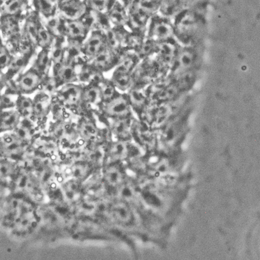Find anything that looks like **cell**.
<instances>
[{
  "label": "cell",
  "instance_id": "obj_1",
  "mask_svg": "<svg viewBox=\"0 0 260 260\" xmlns=\"http://www.w3.org/2000/svg\"><path fill=\"white\" fill-rule=\"evenodd\" d=\"M190 173L138 180L135 207L157 223L172 230L191 187ZM133 205V204H132Z\"/></svg>",
  "mask_w": 260,
  "mask_h": 260
},
{
  "label": "cell",
  "instance_id": "obj_2",
  "mask_svg": "<svg viewBox=\"0 0 260 260\" xmlns=\"http://www.w3.org/2000/svg\"><path fill=\"white\" fill-rule=\"evenodd\" d=\"M210 5V0L201 2L179 12L172 18L175 40L180 45L204 43Z\"/></svg>",
  "mask_w": 260,
  "mask_h": 260
},
{
  "label": "cell",
  "instance_id": "obj_3",
  "mask_svg": "<svg viewBox=\"0 0 260 260\" xmlns=\"http://www.w3.org/2000/svg\"><path fill=\"white\" fill-rule=\"evenodd\" d=\"M192 102L189 103L177 115L168 121L158 132V148L175 150L181 148L189 133V120L192 112Z\"/></svg>",
  "mask_w": 260,
  "mask_h": 260
},
{
  "label": "cell",
  "instance_id": "obj_4",
  "mask_svg": "<svg viewBox=\"0 0 260 260\" xmlns=\"http://www.w3.org/2000/svg\"><path fill=\"white\" fill-rule=\"evenodd\" d=\"M204 52V43L189 46L179 44L175 59L168 75H177L191 70H201Z\"/></svg>",
  "mask_w": 260,
  "mask_h": 260
},
{
  "label": "cell",
  "instance_id": "obj_5",
  "mask_svg": "<svg viewBox=\"0 0 260 260\" xmlns=\"http://www.w3.org/2000/svg\"><path fill=\"white\" fill-rule=\"evenodd\" d=\"M145 37L158 44L175 40L172 18L159 13L153 15L147 25Z\"/></svg>",
  "mask_w": 260,
  "mask_h": 260
},
{
  "label": "cell",
  "instance_id": "obj_6",
  "mask_svg": "<svg viewBox=\"0 0 260 260\" xmlns=\"http://www.w3.org/2000/svg\"><path fill=\"white\" fill-rule=\"evenodd\" d=\"M132 138L144 153L158 148V132L145 121L135 119Z\"/></svg>",
  "mask_w": 260,
  "mask_h": 260
},
{
  "label": "cell",
  "instance_id": "obj_7",
  "mask_svg": "<svg viewBox=\"0 0 260 260\" xmlns=\"http://www.w3.org/2000/svg\"><path fill=\"white\" fill-rule=\"evenodd\" d=\"M101 177L107 186L109 198L113 191L126 181L129 177L126 166L123 162H107L100 169Z\"/></svg>",
  "mask_w": 260,
  "mask_h": 260
},
{
  "label": "cell",
  "instance_id": "obj_8",
  "mask_svg": "<svg viewBox=\"0 0 260 260\" xmlns=\"http://www.w3.org/2000/svg\"><path fill=\"white\" fill-rule=\"evenodd\" d=\"M101 107L104 116L109 119L133 116L126 94L118 93L111 100L103 103Z\"/></svg>",
  "mask_w": 260,
  "mask_h": 260
},
{
  "label": "cell",
  "instance_id": "obj_9",
  "mask_svg": "<svg viewBox=\"0 0 260 260\" xmlns=\"http://www.w3.org/2000/svg\"><path fill=\"white\" fill-rule=\"evenodd\" d=\"M126 96L132 111L137 114L138 119H141L149 105L151 104L145 87L134 85L128 90Z\"/></svg>",
  "mask_w": 260,
  "mask_h": 260
},
{
  "label": "cell",
  "instance_id": "obj_10",
  "mask_svg": "<svg viewBox=\"0 0 260 260\" xmlns=\"http://www.w3.org/2000/svg\"><path fill=\"white\" fill-rule=\"evenodd\" d=\"M122 54L123 53L116 52L109 48L106 47L97 55L92 58L90 65L93 67L94 69L99 70L102 73L109 71L117 65Z\"/></svg>",
  "mask_w": 260,
  "mask_h": 260
},
{
  "label": "cell",
  "instance_id": "obj_11",
  "mask_svg": "<svg viewBox=\"0 0 260 260\" xmlns=\"http://www.w3.org/2000/svg\"><path fill=\"white\" fill-rule=\"evenodd\" d=\"M58 13L66 20H78L87 12L82 0H56Z\"/></svg>",
  "mask_w": 260,
  "mask_h": 260
},
{
  "label": "cell",
  "instance_id": "obj_12",
  "mask_svg": "<svg viewBox=\"0 0 260 260\" xmlns=\"http://www.w3.org/2000/svg\"><path fill=\"white\" fill-rule=\"evenodd\" d=\"M200 70H191L179 74L168 76L174 82L182 94L190 93L199 78Z\"/></svg>",
  "mask_w": 260,
  "mask_h": 260
},
{
  "label": "cell",
  "instance_id": "obj_13",
  "mask_svg": "<svg viewBox=\"0 0 260 260\" xmlns=\"http://www.w3.org/2000/svg\"><path fill=\"white\" fill-rule=\"evenodd\" d=\"M112 121L110 124L111 134L116 138V140L129 141L133 140V125L135 119L132 117L119 118V119H111Z\"/></svg>",
  "mask_w": 260,
  "mask_h": 260
},
{
  "label": "cell",
  "instance_id": "obj_14",
  "mask_svg": "<svg viewBox=\"0 0 260 260\" xmlns=\"http://www.w3.org/2000/svg\"><path fill=\"white\" fill-rule=\"evenodd\" d=\"M179 44L176 40L159 44L158 51L155 54L157 60L169 71L175 59Z\"/></svg>",
  "mask_w": 260,
  "mask_h": 260
},
{
  "label": "cell",
  "instance_id": "obj_15",
  "mask_svg": "<svg viewBox=\"0 0 260 260\" xmlns=\"http://www.w3.org/2000/svg\"><path fill=\"white\" fill-rule=\"evenodd\" d=\"M206 0H164L160 5L159 13L173 18L179 12Z\"/></svg>",
  "mask_w": 260,
  "mask_h": 260
},
{
  "label": "cell",
  "instance_id": "obj_16",
  "mask_svg": "<svg viewBox=\"0 0 260 260\" xmlns=\"http://www.w3.org/2000/svg\"><path fill=\"white\" fill-rule=\"evenodd\" d=\"M107 47L105 32L95 30L84 46V52L88 57L93 58Z\"/></svg>",
  "mask_w": 260,
  "mask_h": 260
},
{
  "label": "cell",
  "instance_id": "obj_17",
  "mask_svg": "<svg viewBox=\"0 0 260 260\" xmlns=\"http://www.w3.org/2000/svg\"><path fill=\"white\" fill-rule=\"evenodd\" d=\"M108 18L114 27H128L127 8L120 0H116L112 8L107 12Z\"/></svg>",
  "mask_w": 260,
  "mask_h": 260
},
{
  "label": "cell",
  "instance_id": "obj_18",
  "mask_svg": "<svg viewBox=\"0 0 260 260\" xmlns=\"http://www.w3.org/2000/svg\"><path fill=\"white\" fill-rule=\"evenodd\" d=\"M99 200L85 196L74 205L75 212L84 218H98Z\"/></svg>",
  "mask_w": 260,
  "mask_h": 260
},
{
  "label": "cell",
  "instance_id": "obj_19",
  "mask_svg": "<svg viewBox=\"0 0 260 260\" xmlns=\"http://www.w3.org/2000/svg\"><path fill=\"white\" fill-rule=\"evenodd\" d=\"M81 139L92 145L104 143L102 133L91 121L85 120L81 122L78 129Z\"/></svg>",
  "mask_w": 260,
  "mask_h": 260
},
{
  "label": "cell",
  "instance_id": "obj_20",
  "mask_svg": "<svg viewBox=\"0 0 260 260\" xmlns=\"http://www.w3.org/2000/svg\"><path fill=\"white\" fill-rule=\"evenodd\" d=\"M83 91L79 86L70 84L59 91V98L66 105H77L82 101Z\"/></svg>",
  "mask_w": 260,
  "mask_h": 260
},
{
  "label": "cell",
  "instance_id": "obj_21",
  "mask_svg": "<svg viewBox=\"0 0 260 260\" xmlns=\"http://www.w3.org/2000/svg\"><path fill=\"white\" fill-rule=\"evenodd\" d=\"M36 13L47 19L57 14V3L55 0H32Z\"/></svg>",
  "mask_w": 260,
  "mask_h": 260
},
{
  "label": "cell",
  "instance_id": "obj_22",
  "mask_svg": "<svg viewBox=\"0 0 260 260\" xmlns=\"http://www.w3.org/2000/svg\"><path fill=\"white\" fill-rule=\"evenodd\" d=\"M88 29L82 23L80 19L78 20H66L65 19L64 31L71 39L75 41L83 39L88 32Z\"/></svg>",
  "mask_w": 260,
  "mask_h": 260
},
{
  "label": "cell",
  "instance_id": "obj_23",
  "mask_svg": "<svg viewBox=\"0 0 260 260\" xmlns=\"http://www.w3.org/2000/svg\"><path fill=\"white\" fill-rule=\"evenodd\" d=\"M41 80L36 72L30 71L24 74L18 82V88L23 93H30L38 88Z\"/></svg>",
  "mask_w": 260,
  "mask_h": 260
},
{
  "label": "cell",
  "instance_id": "obj_24",
  "mask_svg": "<svg viewBox=\"0 0 260 260\" xmlns=\"http://www.w3.org/2000/svg\"><path fill=\"white\" fill-rule=\"evenodd\" d=\"M20 114L18 111H10L0 116V132L13 130L18 125L20 121Z\"/></svg>",
  "mask_w": 260,
  "mask_h": 260
},
{
  "label": "cell",
  "instance_id": "obj_25",
  "mask_svg": "<svg viewBox=\"0 0 260 260\" xmlns=\"http://www.w3.org/2000/svg\"><path fill=\"white\" fill-rule=\"evenodd\" d=\"M38 18H39V15L35 13L30 15L25 22V35H27L29 40L34 44H37L39 43L38 34H39V24H40L41 20H37Z\"/></svg>",
  "mask_w": 260,
  "mask_h": 260
},
{
  "label": "cell",
  "instance_id": "obj_26",
  "mask_svg": "<svg viewBox=\"0 0 260 260\" xmlns=\"http://www.w3.org/2000/svg\"><path fill=\"white\" fill-rule=\"evenodd\" d=\"M111 81L114 84L116 90L126 92L133 86V74L114 73Z\"/></svg>",
  "mask_w": 260,
  "mask_h": 260
},
{
  "label": "cell",
  "instance_id": "obj_27",
  "mask_svg": "<svg viewBox=\"0 0 260 260\" xmlns=\"http://www.w3.org/2000/svg\"><path fill=\"white\" fill-rule=\"evenodd\" d=\"M82 100L90 105L102 106L103 100L98 85H93L83 91Z\"/></svg>",
  "mask_w": 260,
  "mask_h": 260
},
{
  "label": "cell",
  "instance_id": "obj_28",
  "mask_svg": "<svg viewBox=\"0 0 260 260\" xmlns=\"http://www.w3.org/2000/svg\"><path fill=\"white\" fill-rule=\"evenodd\" d=\"M87 10L96 13H107L116 0H83Z\"/></svg>",
  "mask_w": 260,
  "mask_h": 260
},
{
  "label": "cell",
  "instance_id": "obj_29",
  "mask_svg": "<svg viewBox=\"0 0 260 260\" xmlns=\"http://www.w3.org/2000/svg\"><path fill=\"white\" fill-rule=\"evenodd\" d=\"M159 44L150 40L145 37L144 42L140 46L139 49L136 51V54L139 56L140 60L145 59V58L150 57L156 54L158 51Z\"/></svg>",
  "mask_w": 260,
  "mask_h": 260
},
{
  "label": "cell",
  "instance_id": "obj_30",
  "mask_svg": "<svg viewBox=\"0 0 260 260\" xmlns=\"http://www.w3.org/2000/svg\"><path fill=\"white\" fill-rule=\"evenodd\" d=\"M27 2L25 0H9L3 5V13L6 15L17 16L25 10Z\"/></svg>",
  "mask_w": 260,
  "mask_h": 260
},
{
  "label": "cell",
  "instance_id": "obj_31",
  "mask_svg": "<svg viewBox=\"0 0 260 260\" xmlns=\"http://www.w3.org/2000/svg\"><path fill=\"white\" fill-rule=\"evenodd\" d=\"M101 95H102L103 103L107 102L111 100L117 95V90L111 80H103L100 83L98 84Z\"/></svg>",
  "mask_w": 260,
  "mask_h": 260
},
{
  "label": "cell",
  "instance_id": "obj_32",
  "mask_svg": "<svg viewBox=\"0 0 260 260\" xmlns=\"http://www.w3.org/2000/svg\"><path fill=\"white\" fill-rule=\"evenodd\" d=\"M57 76L60 81L64 83H69L77 79L76 73L71 64L59 65L57 70Z\"/></svg>",
  "mask_w": 260,
  "mask_h": 260
},
{
  "label": "cell",
  "instance_id": "obj_33",
  "mask_svg": "<svg viewBox=\"0 0 260 260\" xmlns=\"http://www.w3.org/2000/svg\"><path fill=\"white\" fill-rule=\"evenodd\" d=\"M2 25L10 35H17L20 31L18 17L4 15L2 19Z\"/></svg>",
  "mask_w": 260,
  "mask_h": 260
},
{
  "label": "cell",
  "instance_id": "obj_34",
  "mask_svg": "<svg viewBox=\"0 0 260 260\" xmlns=\"http://www.w3.org/2000/svg\"><path fill=\"white\" fill-rule=\"evenodd\" d=\"M17 109L20 116L29 118L34 115V102L28 98H19L17 102Z\"/></svg>",
  "mask_w": 260,
  "mask_h": 260
},
{
  "label": "cell",
  "instance_id": "obj_35",
  "mask_svg": "<svg viewBox=\"0 0 260 260\" xmlns=\"http://www.w3.org/2000/svg\"><path fill=\"white\" fill-rule=\"evenodd\" d=\"M51 56H49L47 50H44L39 54L37 63H36L35 70L37 74L45 75L49 71L50 66Z\"/></svg>",
  "mask_w": 260,
  "mask_h": 260
},
{
  "label": "cell",
  "instance_id": "obj_36",
  "mask_svg": "<svg viewBox=\"0 0 260 260\" xmlns=\"http://www.w3.org/2000/svg\"><path fill=\"white\" fill-rule=\"evenodd\" d=\"M39 24V34H38V40L39 43L43 47H47L50 46L51 42H52V37H51V34L49 31L47 27L44 25Z\"/></svg>",
  "mask_w": 260,
  "mask_h": 260
},
{
  "label": "cell",
  "instance_id": "obj_37",
  "mask_svg": "<svg viewBox=\"0 0 260 260\" xmlns=\"http://www.w3.org/2000/svg\"><path fill=\"white\" fill-rule=\"evenodd\" d=\"M49 109V104L47 99H39L34 102V115L37 116H45Z\"/></svg>",
  "mask_w": 260,
  "mask_h": 260
},
{
  "label": "cell",
  "instance_id": "obj_38",
  "mask_svg": "<svg viewBox=\"0 0 260 260\" xmlns=\"http://www.w3.org/2000/svg\"><path fill=\"white\" fill-rule=\"evenodd\" d=\"M19 96L15 93H5L0 99V106L3 108H11L16 106Z\"/></svg>",
  "mask_w": 260,
  "mask_h": 260
},
{
  "label": "cell",
  "instance_id": "obj_39",
  "mask_svg": "<svg viewBox=\"0 0 260 260\" xmlns=\"http://www.w3.org/2000/svg\"><path fill=\"white\" fill-rule=\"evenodd\" d=\"M26 64V59L24 56H19L13 58L10 61L9 70L12 73H18L19 71L23 69Z\"/></svg>",
  "mask_w": 260,
  "mask_h": 260
},
{
  "label": "cell",
  "instance_id": "obj_40",
  "mask_svg": "<svg viewBox=\"0 0 260 260\" xmlns=\"http://www.w3.org/2000/svg\"><path fill=\"white\" fill-rule=\"evenodd\" d=\"M66 52L68 54V58L70 61L68 64H70L81 54V46L80 45L79 43L76 42L71 43L68 49H67Z\"/></svg>",
  "mask_w": 260,
  "mask_h": 260
},
{
  "label": "cell",
  "instance_id": "obj_41",
  "mask_svg": "<svg viewBox=\"0 0 260 260\" xmlns=\"http://www.w3.org/2000/svg\"><path fill=\"white\" fill-rule=\"evenodd\" d=\"M64 57V50L62 47L59 44H56L52 48L51 52V59L54 61V64H60Z\"/></svg>",
  "mask_w": 260,
  "mask_h": 260
},
{
  "label": "cell",
  "instance_id": "obj_42",
  "mask_svg": "<svg viewBox=\"0 0 260 260\" xmlns=\"http://www.w3.org/2000/svg\"><path fill=\"white\" fill-rule=\"evenodd\" d=\"M11 59L9 51L7 48L0 47V68L8 66Z\"/></svg>",
  "mask_w": 260,
  "mask_h": 260
},
{
  "label": "cell",
  "instance_id": "obj_43",
  "mask_svg": "<svg viewBox=\"0 0 260 260\" xmlns=\"http://www.w3.org/2000/svg\"><path fill=\"white\" fill-rule=\"evenodd\" d=\"M56 87V80L51 79L48 80L47 83H46L45 85V90L46 91H47L48 93H53V92L55 90Z\"/></svg>",
  "mask_w": 260,
  "mask_h": 260
},
{
  "label": "cell",
  "instance_id": "obj_44",
  "mask_svg": "<svg viewBox=\"0 0 260 260\" xmlns=\"http://www.w3.org/2000/svg\"><path fill=\"white\" fill-rule=\"evenodd\" d=\"M3 86H4V81H3V78L0 77V91H1Z\"/></svg>",
  "mask_w": 260,
  "mask_h": 260
},
{
  "label": "cell",
  "instance_id": "obj_45",
  "mask_svg": "<svg viewBox=\"0 0 260 260\" xmlns=\"http://www.w3.org/2000/svg\"><path fill=\"white\" fill-rule=\"evenodd\" d=\"M9 0H0V5H4L5 3H8Z\"/></svg>",
  "mask_w": 260,
  "mask_h": 260
},
{
  "label": "cell",
  "instance_id": "obj_46",
  "mask_svg": "<svg viewBox=\"0 0 260 260\" xmlns=\"http://www.w3.org/2000/svg\"><path fill=\"white\" fill-rule=\"evenodd\" d=\"M25 1H26V2H27V0H25Z\"/></svg>",
  "mask_w": 260,
  "mask_h": 260
},
{
  "label": "cell",
  "instance_id": "obj_47",
  "mask_svg": "<svg viewBox=\"0 0 260 260\" xmlns=\"http://www.w3.org/2000/svg\"><path fill=\"white\" fill-rule=\"evenodd\" d=\"M55 1H56V0H55Z\"/></svg>",
  "mask_w": 260,
  "mask_h": 260
}]
</instances>
